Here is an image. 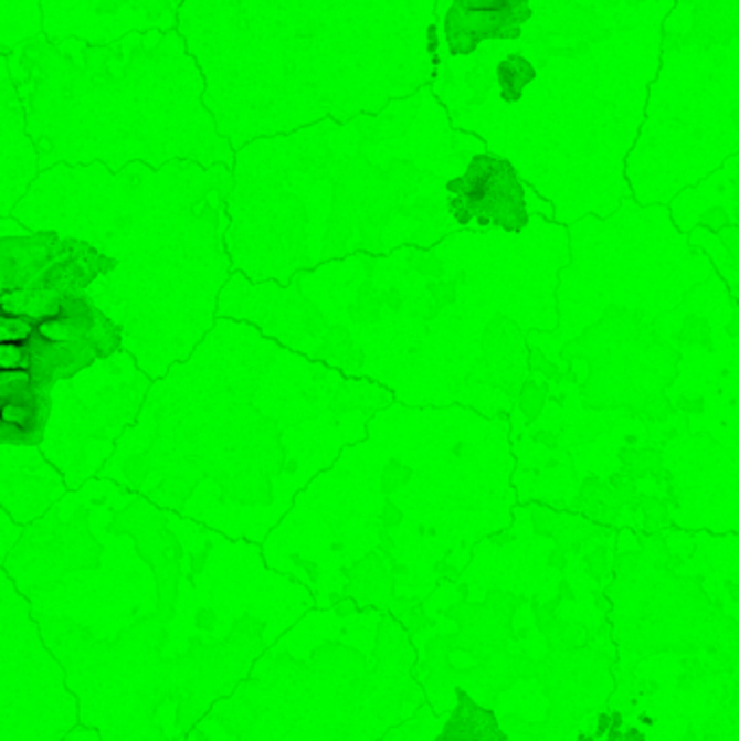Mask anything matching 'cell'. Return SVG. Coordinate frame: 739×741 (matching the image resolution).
<instances>
[{"mask_svg": "<svg viewBox=\"0 0 739 741\" xmlns=\"http://www.w3.org/2000/svg\"><path fill=\"white\" fill-rule=\"evenodd\" d=\"M675 0H436L432 92L572 226L633 198L626 161Z\"/></svg>", "mask_w": 739, "mask_h": 741, "instance_id": "obj_1", "label": "cell"}, {"mask_svg": "<svg viewBox=\"0 0 739 741\" xmlns=\"http://www.w3.org/2000/svg\"><path fill=\"white\" fill-rule=\"evenodd\" d=\"M436 0H184L204 105L243 146L376 115L434 81Z\"/></svg>", "mask_w": 739, "mask_h": 741, "instance_id": "obj_2", "label": "cell"}, {"mask_svg": "<svg viewBox=\"0 0 739 741\" xmlns=\"http://www.w3.org/2000/svg\"><path fill=\"white\" fill-rule=\"evenodd\" d=\"M27 133L53 161L193 157L222 133L204 105L207 81L178 31L130 33L115 44H53L44 35L2 55Z\"/></svg>", "mask_w": 739, "mask_h": 741, "instance_id": "obj_3", "label": "cell"}, {"mask_svg": "<svg viewBox=\"0 0 739 741\" xmlns=\"http://www.w3.org/2000/svg\"><path fill=\"white\" fill-rule=\"evenodd\" d=\"M739 155V0H675L626 161L637 204H671Z\"/></svg>", "mask_w": 739, "mask_h": 741, "instance_id": "obj_4", "label": "cell"}, {"mask_svg": "<svg viewBox=\"0 0 739 741\" xmlns=\"http://www.w3.org/2000/svg\"><path fill=\"white\" fill-rule=\"evenodd\" d=\"M184 0H42L44 38L53 44L81 40L115 44L130 33L178 31Z\"/></svg>", "mask_w": 739, "mask_h": 741, "instance_id": "obj_5", "label": "cell"}, {"mask_svg": "<svg viewBox=\"0 0 739 741\" xmlns=\"http://www.w3.org/2000/svg\"><path fill=\"white\" fill-rule=\"evenodd\" d=\"M107 263L96 250L55 234L2 239V290H83Z\"/></svg>", "mask_w": 739, "mask_h": 741, "instance_id": "obj_6", "label": "cell"}, {"mask_svg": "<svg viewBox=\"0 0 739 741\" xmlns=\"http://www.w3.org/2000/svg\"><path fill=\"white\" fill-rule=\"evenodd\" d=\"M53 391L22 371H0V436L4 445L29 447L44 436Z\"/></svg>", "mask_w": 739, "mask_h": 741, "instance_id": "obj_7", "label": "cell"}, {"mask_svg": "<svg viewBox=\"0 0 739 741\" xmlns=\"http://www.w3.org/2000/svg\"><path fill=\"white\" fill-rule=\"evenodd\" d=\"M40 35H44L42 0H0L2 55Z\"/></svg>", "mask_w": 739, "mask_h": 741, "instance_id": "obj_8", "label": "cell"}, {"mask_svg": "<svg viewBox=\"0 0 739 741\" xmlns=\"http://www.w3.org/2000/svg\"><path fill=\"white\" fill-rule=\"evenodd\" d=\"M687 234L696 245L707 252L720 278L727 283L739 301V226L722 230L696 229Z\"/></svg>", "mask_w": 739, "mask_h": 741, "instance_id": "obj_9", "label": "cell"}]
</instances>
